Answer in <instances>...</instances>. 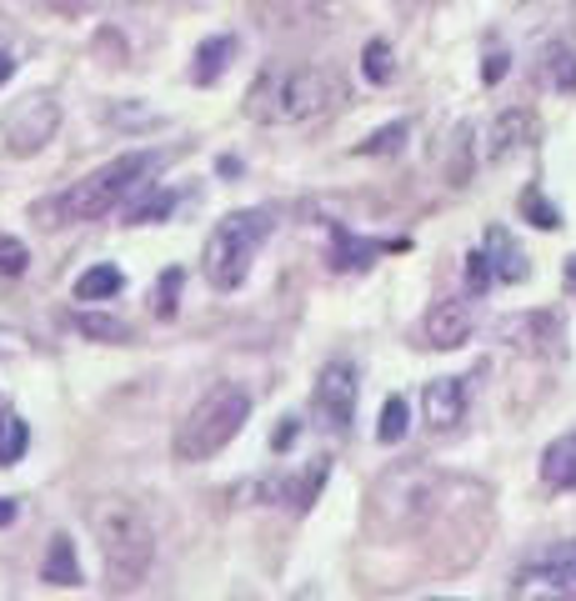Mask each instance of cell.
Segmentation results:
<instances>
[{
  "label": "cell",
  "mask_w": 576,
  "mask_h": 601,
  "mask_svg": "<svg viewBox=\"0 0 576 601\" xmlns=\"http://www.w3.org/2000/svg\"><path fill=\"white\" fill-rule=\"evenodd\" d=\"M91 531L101 541V561H106V587L111 591H136L146 581L156 561V531L131 501L106 496L91 506Z\"/></svg>",
  "instance_id": "1"
},
{
  "label": "cell",
  "mask_w": 576,
  "mask_h": 601,
  "mask_svg": "<svg viewBox=\"0 0 576 601\" xmlns=\"http://www.w3.org/2000/svg\"><path fill=\"white\" fill-rule=\"evenodd\" d=\"M341 100V80L331 70H266L251 90H246V116L256 126H301V120L321 116Z\"/></svg>",
  "instance_id": "2"
},
{
  "label": "cell",
  "mask_w": 576,
  "mask_h": 601,
  "mask_svg": "<svg viewBox=\"0 0 576 601\" xmlns=\"http://www.w3.org/2000/svg\"><path fill=\"white\" fill-rule=\"evenodd\" d=\"M246 421H251V391L236 386V381H216V386L181 416V426H176V436H171L176 461L191 466V461L221 456V451L241 436Z\"/></svg>",
  "instance_id": "3"
},
{
  "label": "cell",
  "mask_w": 576,
  "mask_h": 601,
  "mask_svg": "<svg viewBox=\"0 0 576 601\" xmlns=\"http://www.w3.org/2000/svg\"><path fill=\"white\" fill-rule=\"evenodd\" d=\"M156 170H161V156H151V150H131V156H116L111 166H101V170H91L86 180H76V186L66 190L61 200L41 206V216L101 220V216H111V210L121 206V200L131 196L136 186H146Z\"/></svg>",
  "instance_id": "4"
},
{
  "label": "cell",
  "mask_w": 576,
  "mask_h": 601,
  "mask_svg": "<svg viewBox=\"0 0 576 601\" xmlns=\"http://www.w3.org/2000/svg\"><path fill=\"white\" fill-rule=\"evenodd\" d=\"M271 210H231L221 226L206 236L201 250V276L211 280L216 290H236L246 276H251V260L261 250V240L271 236Z\"/></svg>",
  "instance_id": "5"
},
{
  "label": "cell",
  "mask_w": 576,
  "mask_h": 601,
  "mask_svg": "<svg viewBox=\"0 0 576 601\" xmlns=\"http://www.w3.org/2000/svg\"><path fill=\"white\" fill-rule=\"evenodd\" d=\"M516 601H576V541H556L532 556L512 581Z\"/></svg>",
  "instance_id": "6"
},
{
  "label": "cell",
  "mask_w": 576,
  "mask_h": 601,
  "mask_svg": "<svg viewBox=\"0 0 576 601\" xmlns=\"http://www.w3.org/2000/svg\"><path fill=\"white\" fill-rule=\"evenodd\" d=\"M56 126H61V106H56V96H46V90L41 96L16 100V106L0 116V136H6V150H11V156H36V150L56 136Z\"/></svg>",
  "instance_id": "7"
},
{
  "label": "cell",
  "mask_w": 576,
  "mask_h": 601,
  "mask_svg": "<svg viewBox=\"0 0 576 601\" xmlns=\"http://www.w3.org/2000/svg\"><path fill=\"white\" fill-rule=\"evenodd\" d=\"M311 411L331 431L351 426V416H356V366L351 361H326L321 376H316V391H311Z\"/></svg>",
  "instance_id": "8"
},
{
  "label": "cell",
  "mask_w": 576,
  "mask_h": 601,
  "mask_svg": "<svg viewBox=\"0 0 576 601\" xmlns=\"http://www.w3.org/2000/svg\"><path fill=\"white\" fill-rule=\"evenodd\" d=\"M471 326H476V316H471V306L466 300H456V296H446V300H436L431 311H426V346H436V351H456V346H466L471 341Z\"/></svg>",
  "instance_id": "9"
},
{
  "label": "cell",
  "mask_w": 576,
  "mask_h": 601,
  "mask_svg": "<svg viewBox=\"0 0 576 601\" xmlns=\"http://www.w3.org/2000/svg\"><path fill=\"white\" fill-rule=\"evenodd\" d=\"M421 416H426V426H431V431L461 426V416H466V381H461V376L426 381V391H421Z\"/></svg>",
  "instance_id": "10"
},
{
  "label": "cell",
  "mask_w": 576,
  "mask_h": 601,
  "mask_svg": "<svg viewBox=\"0 0 576 601\" xmlns=\"http://www.w3.org/2000/svg\"><path fill=\"white\" fill-rule=\"evenodd\" d=\"M501 341L526 346V351H552L556 341H562V326H556V316H546V311H536V316H512V321H501Z\"/></svg>",
  "instance_id": "11"
},
{
  "label": "cell",
  "mask_w": 576,
  "mask_h": 601,
  "mask_svg": "<svg viewBox=\"0 0 576 601\" xmlns=\"http://www.w3.org/2000/svg\"><path fill=\"white\" fill-rule=\"evenodd\" d=\"M486 256H491L496 280H506V286H516V280L532 276V266H526L522 246L512 240V230H506V226H491V230H486Z\"/></svg>",
  "instance_id": "12"
},
{
  "label": "cell",
  "mask_w": 576,
  "mask_h": 601,
  "mask_svg": "<svg viewBox=\"0 0 576 601\" xmlns=\"http://www.w3.org/2000/svg\"><path fill=\"white\" fill-rule=\"evenodd\" d=\"M542 481L552 491H576V431L572 436H556L542 451Z\"/></svg>",
  "instance_id": "13"
},
{
  "label": "cell",
  "mask_w": 576,
  "mask_h": 601,
  "mask_svg": "<svg viewBox=\"0 0 576 601\" xmlns=\"http://www.w3.org/2000/svg\"><path fill=\"white\" fill-rule=\"evenodd\" d=\"M231 56H236V36L201 40V46H196V60H191V80H196V86H216L221 70L231 66Z\"/></svg>",
  "instance_id": "14"
},
{
  "label": "cell",
  "mask_w": 576,
  "mask_h": 601,
  "mask_svg": "<svg viewBox=\"0 0 576 601\" xmlns=\"http://www.w3.org/2000/svg\"><path fill=\"white\" fill-rule=\"evenodd\" d=\"M526 136H532V110H501L496 116V126H491V146H486V156L491 160H501L506 150H516V146H526Z\"/></svg>",
  "instance_id": "15"
},
{
  "label": "cell",
  "mask_w": 576,
  "mask_h": 601,
  "mask_svg": "<svg viewBox=\"0 0 576 601\" xmlns=\"http://www.w3.org/2000/svg\"><path fill=\"white\" fill-rule=\"evenodd\" d=\"M41 581H51V587H76V581H81V561H76L71 536H51V551H46Z\"/></svg>",
  "instance_id": "16"
},
{
  "label": "cell",
  "mask_w": 576,
  "mask_h": 601,
  "mask_svg": "<svg viewBox=\"0 0 576 601\" xmlns=\"http://www.w3.org/2000/svg\"><path fill=\"white\" fill-rule=\"evenodd\" d=\"M26 441H31V426L11 411V401L0 396V466H16L26 456Z\"/></svg>",
  "instance_id": "17"
},
{
  "label": "cell",
  "mask_w": 576,
  "mask_h": 601,
  "mask_svg": "<svg viewBox=\"0 0 576 601\" xmlns=\"http://www.w3.org/2000/svg\"><path fill=\"white\" fill-rule=\"evenodd\" d=\"M121 286H126V276L106 260V266H91L81 280H76V300H111Z\"/></svg>",
  "instance_id": "18"
},
{
  "label": "cell",
  "mask_w": 576,
  "mask_h": 601,
  "mask_svg": "<svg viewBox=\"0 0 576 601\" xmlns=\"http://www.w3.org/2000/svg\"><path fill=\"white\" fill-rule=\"evenodd\" d=\"M381 250H391V240H356L346 236L341 226H336V266H371V256H381Z\"/></svg>",
  "instance_id": "19"
},
{
  "label": "cell",
  "mask_w": 576,
  "mask_h": 601,
  "mask_svg": "<svg viewBox=\"0 0 576 601\" xmlns=\"http://www.w3.org/2000/svg\"><path fill=\"white\" fill-rule=\"evenodd\" d=\"M546 80L562 96H576V50L572 46H546Z\"/></svg>",
  "instance_id": "20"
},
{
  "label": "cell",
  "mask_w": 576,
  "mask_h": 601,
  "mask_svg": "<svg viewBox=\"0 0 576 601\" xmlns=\"http://www.w3.org/2000/svg\"><path fill=\"white\" fill-rule=\"evenodd\" d=\"M406 426H411V406H406V396H386L381 421H376V441H381V446H396V441L406 436Z\"/></svg>",
  "instance_id": "21"
},
{
  "label": "cell",
  "mask_w": 576,
  "mask_h": 601,
  "mask_svg": "<svg viewBox=\"0 0 576 601\" xmlns=\"http://www.w3.org/2000/svg\"><path fill=\"white\" fill-rule=\"evenodd\" d=\"M361 66H366V80H371V86H386V80L396 76V56H391V46H386V40H371V46L361 50Z\"/></svg>",
  "instance_id": "22"
},
{
  "label": "cell",
  "mask_w": 576,
  "mask_h": 601,
  "mask_svg": "<svg viewBox=\"0 0 576 601\" xmlns=\"http://www.w3.org/2000/svg\"><path fill=\"white\" fill-rule=\"evenodd\" d=\"M71 326L81 336H96V341H131V326L116 316H71Z\"/></svg>",
  "instance_id": "23"
},
{
  "label": "cell",
  "mask_w": 576,
  "mask_h": 601,
  "mask_svg": "<svg viewBox=\"0 0 576 601\" xmlns=\"http://www.w3.org/2000/svg\"><path fill=\"white\" fill-rule=\"evenodd\" d=\"M171 210H176V190H156V196H146L141 206L126 210V220H131V226H151V220H166Z\"/></svg>",
  "instance_id": "24"
},
{
  "label": "cell",
  "mask_w": 576,
  "mask_h": 601,
  "mask_svg": "<svg viewBox=\"0 0 576 601\" xmlns=\"http://www.w3.org/2000/svg\"><path fill=\"white\" fill-rule=\"evenodd\" d=\"M522 216L532 220V226H542V230H556V226H562V210H556V206H546V196H542V190H536V186L522 196Z\"/></svg>",
  "instance_id": "25"
},
{
  "label": "cell",
  "mask_w": 576,
  "mask_h": 601,
  "mask_svg": "<svg viewBox=\"0 0 576 601\" xmlns=\"http://www.w3.org/2000/svg\"><path fill=\"white\" fill-rule=\"evenodd\" d=\"M181 280H186V270L171 266V270L161 276V286H156V316H161V321L176 316V290H181Z\"/></svg>",
  "instance_id": "26"
},
{
  "label": "cell",
  "mask_w": 576,
  "mask_h": 601,
  "mask_svg": "<svg viewBox=\"0 0 576 601\" xmlns=\"http://www.w3.org/2000/svg\"><path fill=\"white\" fill-rule=\"evenodd\" d=\"M26 260H31V250H26L16 236H6V230H0V276H21Z\"/></svg>",
  "instance_id": "27"
},
{
  "label": "cell",
  "mask_w": 576,
  "mask_h": 601,
  "mask_svg": "<svg viewBox=\"0 0 576 601\" xmlns=\"http://www.w3.org/2000/svg\"><path fill=\"white\" fill-rule=\"evenodd\" d=\"M401 140H406V120H396V126H381L371 140H366L361 156H386V150H401Z\"/></svg>",
  "instance_id": "28"
},
{
  "label": "cell",
  "mask_w": 576,
  "mask_h": 601,
  "mask_svg": "<svg viewBox=\"0 0 576 601\" xmlns=\"http://www.w3.org/2000/svg\"><path fill=\"white\" fill-rule=\"evenodd\" d=\"M466 280H471V290H476V296H481V290L496 280L491 256H486V250H471V256H466Z\"/></svg>",
  "instance_id": "29"
},
{
  "label": "cell",
  "mask_w": 576,
  "mask_h": 601,
  "mask_svg": "<svg viewBox=\"0 0 576 601\" xmlns=\"http://www.w3.org/2000/svg\"><path fill=\"white\" fill-rule=\"evenodd\" d=\"M501 76H506V56H501V50H491V56H486L481 80H486V86H496V80H501Z\"/></svg>",
  "instance_id": "30"
},
{
  "label": "cell",
  "mask_w": 576,
  "mask_h": 601,
  "mask_svg": "<svg viewBox=\"0 0 576 601\" xmlns=\"http://www.w3.org/2000/svg\"><path fill=\"white\" fill-rule=\"evenodd\" d=\"M11 76H16V60H11V50L0 46V86H6V80H11Z\"/></svg>",
  "instance_id": "31"
},
{
  "label": "cell",
  "mask_w": 576,
  "mask_h": 601,
  "mask_svg": "<svg viewBox=\"0 0 576 601\" xmlns=\"http://www.w3.org/2000/svg\"><path fill=\"white\" fill-rule=\"evenodd\" d=\"M11 521H16V501L0 496V526H11Z\"/></svg>",
  "instance_id": "32"
},
{
  "label": "cell",
  "mask_w": 576,
  "mask_h": 601,
  "mask_svg": "<svg viewBox=\"0 0 576 601\" xmlns=\"http://www.w3.org/2000/svg\"><path fill=\"white\" fill-rule=\"evenodd\" d=\"M566 286H572V290H576V256H572V260H566Z\"/></svg>",
  "instance_id": "33"
},
{
  "label": "cell",
  "mask_w": 576,
  "mask_h": 601,
  "mask_svg": "<svg viewBox=\"0 0 576 601\" xmlns=\"http://www.w3.org/2000/svg\"><path fill=\"white\" fill-rule=\"evenodd\" d=\"M431 601H446V597H431Z\"/></svg>",
  "instance_id": "34"
}]
</instances>
